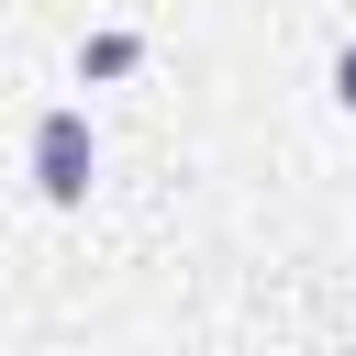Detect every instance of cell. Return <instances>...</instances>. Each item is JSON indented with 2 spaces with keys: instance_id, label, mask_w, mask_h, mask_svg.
<instances>
[{
  "instance_id": "6da1fadb",
  "label": "cell",
  "mask_w": 356,
  "mask_h": 356,
  "mask_svg": "<svg viewBox=\"0 0 356 356\" xmlns=\"http://www.w3.org/2000/svg\"><path fill=\"white\" fill-rule=\"evenodd\" d=\"M89 178H100V134H89V111H78V100L33 111V200H44V211H89Z\"/></svg>"
},
{
  "instance_id": "3957f363",
  "label": "cell",
  "mask_w": 356,
  "mask_h": 356,
  "mask_svg": "<svg viewBox=\"0 0 356 356\" xmlns=\"http://www.w3.org/2000/svg\"><path fill=\"white\" fill-rule=\"evenodd\" d=\"M334 100L356 111V33H345V56H334Z\"/></svg>"
},
{
  "instance_id": "7a4b0ae2",
  "label": "cell",
  "mask_w": 356,
  "mask_h": 356,
  "mask_svg": "<svg viewBox=\"0 0 356 356\" xmlns=\"http://www.w3.org/2000/svg\"><path fill=\"white\" fill-rule=\"evenodd\" d=\"M134 67H145V33H89V44H78V78H89V89H100V78H134Z\"/></svg>"
}]
</instances>
